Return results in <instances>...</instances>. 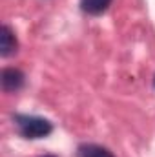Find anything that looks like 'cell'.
<instances>
[{
  "label": "cell",
  "instance_id": "6da1fadb",
  "mask_svg": "<svg viewBox=\"0 0 155 157\" xmlns=\"http://www.w3.org/2000/svg\"><path fill=\"white\" fill-rule=\"evenodd\" d=\"M15 124L20 135L26 139H42L53 132V124L47 119L37 115H15Z\"/></svg>",
  "mask_w": 155,
  "mask_h": 157
},
{
  "label": "cell",
  "instance_id": "7a4b0ae2",
  "mask_svg": "<svg viewBox=\"0 0 155 157\" xmlns=\"http://www.w3.org/2000/svg\"><path fill=\"white\" fill-rule=\"evenodd\" d=\"M24 73L17 68H6L0 73V82L4 91H17L24 86Z\"/></svg>",
  "mask_w": 155,
  "mask_h": 157
},
{
  "label": "cell",
  "instance_id": "3957f363",
  "mask_svg": "<svg viewBox=\"0 0 155 157\" xmlns=\"http://www.w3.org/2000/svg\"><path fill=\"white\" fill-rule=\"evenodd\" d=\"M18 49V42L13 33V29L9 26H0V55L2 57H11L13 53H17Z\"/></svg>",
  "mask_w": 155,
  "mask_h": 157
},
{
  "label": "cell",
  "instance_id": "277c9868",
  "mask_svg": "<svg viewBox=\"0 0 155 157\" xmlns=\"http://www.w3.org/2000/svg\"><path fill=\"white\" fill-rule=\"evenodd\" d=\"M113 0H80V9L88 15H100L104 13Z\"/></svg>",
  "mask_w": 155,
  "mask_h": 157
},
{
  "label": "cell",
  "instance_id": "5b68a950",
  "mask_svg": "<svg viewBox=\"0 0 155 157\" xmlns=\"http://www.w3.org/2000/svg\"><path fill=\"white\" fill-rule=\"evenodd\" d=\"M78 157H115L108 148L99 144H80L78 146Z\"/></svg>",
  "mask_w": 155,
  "mask_h": 157
},
{
  "label": "cell",
  "instance_id": "8992f818",
  "mask_svg": "<svg viewBox=\"0 0 155 157\" xmlns=\"http://www.w3.org/2000/svg\"><path fill=\"white\" fill-rule=\"evenodd\" d=\"M42 157H55V155H42Z\"/></svg>",
  "mask_w": 155,
  "mask_h": 157
}]
</instances>
